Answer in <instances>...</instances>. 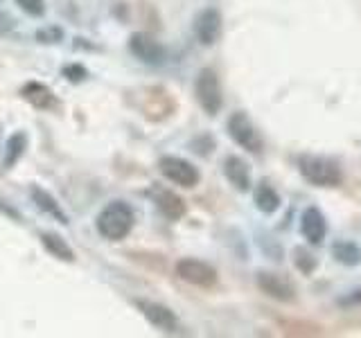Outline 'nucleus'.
<instances>
[{"mask_svg":"<svg viewBox=\"0 0 361 338\" xmlns=\"http://www.w3.org/2000/svg\"><path fill=\"white\" fill-rule=\"evenodd\" d=\"M133 221H135V214H133L129 203L111 201L97 214L95 225H97V232L104 237V239L120 242V239H124V237L131 232Z\"/></svg>","mask_w":361,"mask_h":338,"instance_id":"1","label":"nucleus"},{"mask_svg":"<svg viewBox=\"0 0 361 338\" xmlns=\"http://www.w3.org/2000/svg\"><path fill=\"white\" fill-rule=\"evenodd\" d=\"M298 172L302 174V178L307 180V183L316 187H336V185H341V180H343L338 165L323 156H307V154L300 156Z\"/></svg>","mask_w":361,"mask_h":338,"instance_id":"2","label":"nucleus"},{"mask_svg":"<svg viewBox=\"0 0 361 338\" xmlns=\"http://www.w3.org/2000/svg\"><path fill=\"white\" fill-rule=\"evenodd\" d=\"M195 95L197 101L201 104V108L208 113V115H217L224 104V95H221V84L219 77L212 68H203V70L197 75L195 82Z\"/></svg>","mask_w":361,"mask_h":338,"instance_id":"3","label":"nucleus"},{"mask_svg":"<svg viewBox=\"0 0 361 338\" xmlns=\"http://www.w3.org/2000/svg\"><path fill=\"white\" fill-rule=\"evenodd\" d=\"M158 167H161V174L167 180H172L174 185H180V187H195V185H199V180H201L199 169L192 163H188L185 158L163 156L161 163H158Z\"/></svg>","mask_w":361,"mask_h":338,"instance_id":"4","label":"nucleus"},{"mask_svg":"<svg viewBox=\"0 0 361 338\" xmlns=\"http://www.w3.org/2000/svg\"><path fill=\"white\" fill-rule=\"evenodd\" d=\"M228 133L231 138L242 146V149L251 151V154H259L262 151V138H259L257 129L253 127V122L248 120L246 113L237 111L228 118Z\"/></svg>","mask_w":361,"mask_h":338,"instance_id":"5","label":"nucleus"},{"mask_svg":"<svg viewBox=\"0 0 361 338\" xmlns=\"http://www.w3.org/2000/svg\"><path fill=\"white\" fill-rule=\"evenodd\" d=\"M176 275L188 282V284H195L201 289H210L214 282H217V270H214L210 264L201 262V259H178L176 262Z\"/></svg>","mask_w":361,"mask_h":338,"instance_id":"6","label":"nucleus"},{"mask_svg":"<svg viewBox=\"0 0 361 338\" xmlns=\"http://www.w3.org/2000/svg\"><path fill=\"white\" fill-rule=\"evenodd\" d=\"M257 287L274 300H280V302H293V300H296V287H293V282L278 275V273H271V270H262V273H257Z\"/></svg>","mask_w":361,"mask_h":338,"instance_id":"7","label":"nucleus"},{"mask_svg":"<svg viewBox=\"0 0 361 338\" xmlns=\"http://www.w3.org/2000/svg\"><path fill=\"white\" fill-rule=\"evenodd\" d=\"M129 50L138 56L140 61L145 63H152V65H158V63H163L165 59V48L161 43H158L156 39H152L149 34H131V39H129Z\"/></svg>","mask_w":361,"mask_h":338,"instance_id":"8","label":"nucleus"},{"mask_svg":"<svg viewBox=\"0 0 361 338\" xmlns=\"http://www.w3.org/2000/svg\"><path fill=\"white\" fill-rule=\"evenodd\" d=\"M135 307L142 311V315L156 327V330H161V332H174L176 330V325H178L176 315L172 309H167L165 304H158L152 300H135Z\"/></svg>","mask_w":361,"mask_h":338,"instance_id":"9","label":"nucleus"},{"mask_svg":"<svg viewBox=\"0 0 361 338\" xmlns=\"http://www.w3.org/2000/svg\"><path fill=\"white\" fill-rule=\"evenodd\" d=\"M195 34L201 45H214L221 37V14L217 9H203L195 20Z\"/></svg>","mask_w":361,"mask_h":338,"instance_id":"10","label":"nucleus"},{"mask_svg":"<svg viewBox=\"0 0 361 338\" xmlns=\"http://www.w3.org/2000/svg\"><path fill=\"white\" fill-rule=\"evenodd\" d=\"M149 196L156 203V208L161 210L167 219H174L176 221V219H180L185 214V203H183V199H180L178 194H174L172 189L156 185V187L149 189Z\"/></svg>","mask_w":361,"mask_h":338,"instance_id":"11","label":"nucleus"},{"mask_svg":"<svg viewBox=\"0 0 361 338\" xmlns=\"http://www.w3.org/2000/svg\"><path fill=\"white\" fill-rule=\"evenodd\" d=\"M300 232L305 239H307V244H312V246L323 244L325 234H327V223H325L323 212L316 208L305 210L300 217Z\"/></svg>","mask_w":361,"mask_h":338,"instance_id":"12","label":"nucleus"},{"mask_svg":"<svg viewBox=\"0 0 361 338\" xmlns=\"http://www.w3.org/2000/svg\"><path fill=\"white\" fill-rule=\"evenodd\" d=\"M224 174L228 178V183L240 189V192H246L251 187V172H248V165L242 161L240 156H228L224 161Z\"/></svg>","mask_w":361,"mask_h":338,"instance_id":"13","label":"nucleus"},{"mask_svg":"<svg viewBox=\"0 0 361 338\" xmlns=\"http://www.w3.org/2000/svg\"><path fill=\"white\" fill-rule=\"evenodd\" d=\"M20 95L25 97L32 106H37L41 111H48V108H54L56 106V97L52 90L45 86V84H39V82H30L23 86Z\"/></svg>","mask_w":361,"mask_h":338,"instance_id":"14","label":"nucleus"},{"mask_svg":"<svg viewBox=\"0 0 361 338\" xmlns=\"http://www.w3.org/2000/svg\"><path fill=\"white\" fill-rule=\"evenodd\" d=\"M32 201L37 203V208L45 214H50V217H54L59 223H68V214L61 210L59 203L54 201V196L50 194V192H45L41 187H32Z\"/></svg>","mask_w":361,"mask_h":338,"instance_id":"15","label":"nucleus"},{"mask_svg":"<svg viewBox=\"0 0 361 338\" xmlns=\"http://www.w3.org/2000/svg\"><path fill=\"white\" fill-rule=\"evenodd\" d=\"M41 244L45 246V251H48L50 255L63 259V262H75V253H73V248L68 246L59 234L43 232V234H41Z\"/></svg>","mask_w":361,"mask_h":338,"instance_id":"16","label":"nucleus"},{"mask_svg":"<svg viewBox=\"0 0 361 338\" xmlns=\"http://www.w3.org/2000/svg\"><path fill=\"white\" fill-rule=\"evenodd\" d=\"M332 253L345 266H357L361 262V248L355 242H336L332 246Z\"/></svg>","mask_w":361,"mask_h":338,"instance_id":"17","label":"nucleus"},{"mask_svg":"<svg viewBox=\"0 0 361 338\" xmlns=\"http://www.w3.org/2000/svg\"><path fill=\"white\" fill-rule=\"evenodd\" d=\"M255 203H257V208L262 210L264 214H271V212H276L280 208V196H278V192L274 187L259 185L255 189Z\"/></svg>","mask_w":361,"mask_h":338,"instance_id":"18","label":"nucleus"},{"mask_svg":"<svg viewBox=\"0 0 361 338\" xmlns=\"http://www.w3.org/2000/svg\"><path fill=\"white\" fill-rule=\"evenodd\" d=\"M25 142H27L25 133H14L7 140V149H5V165L7 167H11L23 156V151H25Z\"/></svg>","mask_w":361,"mask_h":338,"instance_id":"19","label":"nucleus"},{"mask_svg":"<svg viewBox=\"0 0 361 338\" xmlns=\"http://www.w3.org/2000/svg\"><path fill=\"white\" fill-rule=\"evenodd\" d=\"M16 5L25 11L27 16H43V11H45V5H43V0H16Z\"/></svg>","mask_w":361,"mask_h":338,"instance_id":"20","label":"nucleus"},{"mask_svg":"<svg viewBox=\"0 0 361 338\" xmlns=\"http://www.w3.org/2000/svg\"><path fill=\"white\" fill-rule=\"evenodd\" d=\"M63 77L68 82H84L86 79V68L84 65H77V63H71L63 68Z\"/></svg>","mask_w":361,"mask_h":338,"instance_id":"21","label":"nucleus"},{"mask_svg":"<svg viewBox=\"0 0 361 338\" xmlns=\"http://www.w3.org/2000/svg\"><path fill=\"white\" fill-rule=\"evenodd\" d=\"M61 37H63V32H61L59 27H50V30H41V32H37V39L43 41V43H56Z\"/></svg>","mask_w":361,"mask_h":338,"instance_id":"22","label":"nucleus"},{"mask_svg":"<svg viewBox=\"0 0 361 338\" xmlns=\"http://www.w3.org/2000/svg\"><path fill=\"white\" fill-rule=\"evenodd\" d=\"M0 212L7 214V217H11V219H18V212H16V210H11L9 206H5L3 201H0Z\"/></svg>","mask_w":361,"mask_h":338,"instance_id":"23","label":"nucleus"},{"mask_svg":"<svg viewBox=\"0 0 361 338\" xmlns=\"http://www.w3.org/2000/svg\"><path fill=\"white\" fill-rule=\"evenodd\" d=\"M9 27H11V18L5 16V14H0V32H5V30H9Z\"/></svg>","mask_w":361,"mask_h":338,"instance_id":"24","label":"nucleus"}]
</instances>
